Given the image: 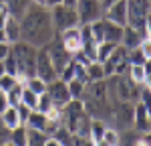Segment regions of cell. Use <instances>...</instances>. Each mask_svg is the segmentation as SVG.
<instances>
[{"instance_id": "cell-1", "label": "cell", "mask_w": 151, "mask_h": 146, "mask_svg": "<svg viewBox=\"0 0 151 146\" xmlns=\"http://www.w3.org/2000/svg\"><path fill=\"white\" fill-rule=\"evenodd\" d=\"M18 23H20V41H26L36 49L45 47L57 35L50 18V8H47L45 4L30 2L22 16L18 18Z\"/></svg>"}, {"instance_id": "cell-2", "label": "cell", "mask_w": 151, "mask_h": 146, "mask_svg": "<svg viewBox=\"0 0 151 146\" xmlns=\"http://www.w3.org/2000/svg\"><path fill=\"white\" fill-rule=\"evenodd\" d=\"M83 108L85 112L93 118V120H103L107 124H111V114H113V106L109 104L107 97V85L105 79H95L85 85L83 91Z\"/></svg>"}, {"instance_id": "cell-3", "label": "cell", "mask_w": 151, "mask_h": 146, "mask_svg": "<svg viewBox=\"0 0 151 146\" xmlns=\"http://www.w3.org/2000/svg\"><path fill=\"white\" fill-rule=\"evenodd\" d=\"M10 55L16 61V67H18V83H26L28 77L35 75V67H36V47H32L30 43L26 41H16L10 43Z\"/></svg>"}, {"instance_id": "cell-4", "label": "cell", "mask_w": 151, "mask_h": 146, "mask_svg": "<svg viewBox=\"0 0 151 146\" xmlns=\"http://www.w3.org/2000/svg\"><path fill=\"white\" fill-rule=\"evenodd\" d=\"M151 0H127V24L143 31L149 26Z\"/></svg>"}, {"instance_id": "cell-5", "label": "cell", "mask_w": 151, "mask_h": 146, "mask_svg": "<svg viewBox=\"0 0 151 146\" xmlns=\"http://www.w3.org/2000/svg\"><path fill=\"white\" fill-rule=\"evenodd\" d=\"M50 18H52V24H55V31L57 33H60L67 26L81 24L75 6H69V4H57V6H52L50 8Z\"/></svg>"}, {"instance_id": "cell-6", "label": "cell", "mask_w": 151, "mask_h": 146, "mask_svg": "<svg viewBox=\"0 0 151 146\" xmlns=\"http://www.w3.org/2000/svg\"><path fill=\"white\" fill-rule=\"evenodd\" d=\"M103 69H105V77H109V75H125L129 69L127 49L123 45H117L115 51L103 61Z\"/></svg>"}, {"instance_id": "cell-7", "label": "cell", "mask_w": 151, "mask_h": 146, "mask_svg": "<svg viewBox=\"0 0 151 146\" xmlns=\"http://www.w3.org/2000/svg\"><path fill=\"white\" fill-rule=\"evenodd\" d=\"M75 10L79 14V23L81 24H91L103 16L101 0H77Z\"/></svg>"}, {"instance_id": "cell-8", "label": "cell", "mask_w": 151, "mask_h": 146, "mask_svg": "<svg viewBox=\"0 0 151 146\" xmlns=\"http://www.w3.org/2000/svg\"><path fill=\"white\" fill-rule=\"evenodd\" d=\"M35 75H38L40 79H45L47 83L58 77V75H57V69H55V65H52V61H50V55H48L47 47H38V49H36Z\"/></svg>"}, {"instance_id": "cell-9", "label": "cell", "mask_w": 151, "mask_h": 146, "mask_svg": "<svg viewBox=\"0 0 151 146\" xmlns=\"http://www.w3.org/2000/svg\"><path fill=\"white\" fill-rule=\"evenodd\" d=\"M47 51L48 55H50V61H52V65H55V69H57V75L60 73V69L69 63L73 57H70V53L67 51V49L63 47V43H60V39H58V35H55L50 41H48L47 45Z\"/></svg>"}, {"instance_id": "cell-10", "label": "cell", "mask_w": 151, "mask_h": 146, "mask_svg": "<svg viewBox=\"0 0 151 146\" xmlns=\"http://www.w3.org/2000/svg\"><path fill=\"white\" fill-rule=\"evenodd\" d=\"M47 93L50 97V101H52V106L58 108V110H63L70 101V93H69V87H67V81H63L58 77L47 83Z\"/></svg>"}, {"instance_id": "cell-11", "label": "cell", "mask_w": 151, "mask_h": 146, "mask_svg": "<svg viewBox=\"0 0 151 146\" xmlns=\"http://www.w3.org/2000/svg\"><path fill=\"white\" fill-rule=\"evenodd\" d=\"M133 128L137 132L151 134V114L147 104H141V101L133 104Z\"/></svg>"}, {"instance_id": "cell-12", "label": "cell", "mask_w": 151, "mask_h": 146, "mask_svg": "<svg viewBox=\"0 0 151 146\" xmlns=\"http://www.w3.org/2000/svg\"><path fill=\"white\" fill-rule=\"evenodd\" d=\"M57 35H58V39H60V43H63V47L70 53V57H73L77 51H81V24H77V26H67V28H63Z\"/></svg>"}, {"instance_id": "cell-13", "label": "cell", "mask_w": 151, "mask_h": 146, "mask_svg": "<svg viewBox=\"0 0 151 146\" xmlns=\"http://www.w3.org/2000/svg\"><path fill=\"white\" fill-rule=\"evenodd\" d=\"M103 18L111 20L115 24L125 26L127 24V0H117L115 4H111L109 8L103 10Z\"/></svg>"}, {"instance_id": "cell-14", "label": "cell", "mask_w": 151, "mask_h": 146, "mask_svg": "<svg viewBox=\"0 0 151 146\" xmlns=\"http://www.w3.org/2000/svg\"><path fill=\"white\" fill-rule=\"evenodd\" d=\"M101 23V33H103V41H109V43H117L121 45V39H123V26L121 24H115L107 18H99Z\"/></svg>"}, {"instance_id": "cell-15", "label": "cell", "mask_w": 151, "mask_h": 146, "mask_svg": "<svg viewBox=\"0 0 151 146\" xmlns=\"http://www.w3.org/2000/svg\"><path fill=\"white\" fill-rule=\"evenodd\" d=\"M127 77L135 85H151V71H149V63L143 65H129Z\"/></svg>"}, {"instance_id": "cell-16", "label": "cell", "mask_w": 151, "mask_h": 146, "mask_svg": "<svg viewBox=\"0 0 151 146\" xmlns=\"http://www.w3.org/2000/svg\"><path fill=\"white\" fill-rule=\"evenodd\" d=\"M143 41V33H141L139 28H133V26H129V24H125L123 26V39H121V45L127 49H135L139 47V43Z\"/></svg>"}, {"instance_id": "cell-17", "label": "cell", "mask_w": 151, "mask_h": 146, "mask_svg": "<svg viewBox=\"0 0 151 146\" xmlns=\"http://www.w3.org/2000/svg\"><path fill=\"white\" fill-rule=\"evenodd\" d=\"M4 33H6V41H8V43L20 41V23H18L16 16L8 14V18H6V23H4Z\"/></svg>"}, {"instance_id": "cell-18", "label": "cell", "mask_w": 151, "mask_h": 146, "mask_svg": "<svg viewBox=\"0 0 151 146\" xmlns=\"http://www.w3.org/2000/svg\"><path fill=\"white\" fill-rule=\"evenodd\" d=\"M26 128H36V130H45L47 132V114L38 112V110H30L28 118L24 122Z\"/></svg>"}, {"instance_id": "cell-19", "label": "cell", "mask_w": 151, "mask_h": 146, "mask_svg": "<svg viewBox=\"0 0 151 146\" xmlns=\"http://www.w3.org/2000/svg\"><path fill=\"white\" fill-rule=\"evenodd\" d=\"M0 120H2V124H4L8 130H12V128H16V126L22 124V122H20V116H18V110L14 108V106H8V108L4 110V112L0 114Z\"/></svg>"}, {"instance_id": "cell-20", "label": "cell", "mask_w": 151, "mask_h": 146, "mask_svg": "<svg viewBox=\"0 0 151 146\" xmlns=\"http://www.w3.org/2000/svg\"><path fill=\"white\" fill-rule=\"evenodd\" d=\"M6 146H26V128H24V124L12 128L10 132H8Z\"/></svg>"}, {"instance_id": "cell-21", "label": "cell", "mask_w": 151, "mask_h": 146, "mask_svg": "<svg viewBox=\"0 0 151 146\" xmlns=\"http://www.w3.org/2000/svg\"><path fill=\"white\" fill-rule=\"evenodd\" d=\"M26 128V126H24ZM48 134L45 130H36V128H26V146H45Z\"/></svg>"}, {"instance_id": "cell-22", "label": "cell", "mask_w": 151, "mask_h": 146, "mask_svg": "<svg viewBox=\"0 0 151 146\" xmlns=\"http://www.w3.org/2000/svg\"><path fill=\"white\" fill-rule=\"evenodd\" d=\"M4 2V6L8 8L12 16H16V18H20L22 16V12L28 8V4H30V0H2Z\"/></svg>"}, {"instance_id": "cell-23", "label": "cell", "mask_w": 151, "mask_h": 146, "mask_svg": "<svg viewBox=\"0 0 151 146\" xmlns=\"http://www.w3.org/2000/svg\"><path fill=\"white\" fill-rule=\"evenodd\" d=\"M119 144V130L115 126L107 124L103 130V136H101V146H117Z\"/></svg>"}, {"instance_id": "cell-24", "label": "cell", "mask_w": 151, "mask_h": 146, "mask_svg": "<svg viewBox=\"0 0 151 146\" xmlns=\"http://www.w3.org/2000/svg\"><path fill=\"white\" fill-rule=\"evenodd\" d=\"M87 69V75H89V81H95V79H105V69L101 61H91L89 65H85Z\"/></svg>"}, {"instance_id": "cell-25", "label": "cell", "mask_w": 151, "mask_h": 146, "mask_svg": "<svg viewBox=\"0 0 151 146\" xmlns=\"http://www.w3.org/2000/svg\"><path fill=\"white\" fill-rule=\"evenodd\" d=\"M22 87H24L22 83H18V81H16V83L12 85L8 91H6V99H8V106H14V108H16V106L20 104V97H22Z\"/></svg>"}, {"instance_id": "cell-26", "label": "cell", "mask_w": 151, "mask_h": 146, "mask_svg": "<svg viewBox=\"0 0 151 146\" xmlns=\"http://www.w3.org/2000/svg\"><path fill=\"white\" fill-rule=\"evenodd\" d=\"M117 43H109V41H101V43H97V61H101L103 63L113 51H115Z\"/></svg>"}, {"instance_id": "cell-27", "label": "cell", "mask_w": 151, "mask_h": 146, "mask_svg": "<svg viewBox=\"0 0 151 146\" xmlns=\"http://www.w3.org/2000/svg\"><path fill=\"white\" fill-rule=\"evenodd\" d=\"M85 85H87V83L79 81L77 77H73L70 81H67V87H69L70 99H81V97H83V91H85Z\"/></svg>"}, {"instance_id": "cell-28", "label": "cell", "mask_w": 151, "mask_h": 146, "mask_svg": "<svg viewBox=\"0 0 151 146\" xmlns=\"http://www.w3.org/2000/svg\"><path fill=\"white\" fill-rule=\"evenodd\" d=\"M24 85H26L28 89H32L36 96H38V93H45V91H47V81H45V79H40L38 75H32V77H28Z\"/></svg>"}, {"instance_id": "cell-29", "label": "cell", "mask_w": 151, "mask_h": 146, "mask_svg": "<svg viewBox=\"0 0 151 146\" xmlns=\"http://www.w3.org/2000/svg\"><path fill=\"white\" fill-rule=\"evenodd\" d=\"M127 61H129V65H143V63H149V59L143 55V51H141L139 47L129 49L127 51Z\"/></svg>"}, {"instance_id": "cell-30", "label": "cell", "mask_w": 151, "mask_h": 146, "mask_svg": "<svg viewBox=\"0 0 151 146\" xmlns=\"http://www.w3.org/2000/svg\"><path fill=\"white\" fill-rule=\"evenodd\" d=\"M36 99H38V96H36L32 89H28L26 85L22 87V97H20V104H24L26 108H30V110H35L36 108Z\"/></svg>"}, {"instance_id": "cell-31", "label": "cell", "mask_w": 151, "mask_h": 146, "mask_svg": "<svg viewBox=\"0 0 151 146\" xmlns=\"http://www.w3.org/2000/svg\"><path fill=\"white\" fill-rule=\"evenodd\" d=\"M50 108H52V101H50L48 93H47V91H45V93H38V99H36V108L35 110L42 112V114H47Z\"/></svg>"}, {"instance_id": "cell-32", "label": "cell", "mask_w": 151, "mask_h": 146, "mask_svg": "<svg viewBox=\"0 0 151 146\" xmlns=\"http://www.w3.org/2000/svg\"><path fill=\"white\" fill-rule=\"evenodd\" d=\"M2 63H4V71H6V73H10V75H14V77L18 75V67H16V61H14V57H12L10 53H8V55H6V57L2 59Z\"/></svg>"}, {"instance_id": "cell-33", "label": "cell", "mask_w": 151, "mask_h": 146, "mask_svg": "<svg viewBox=\"0 0 151 146\" xmlns=\"http://www.w3.org/2000/svg\"><path fill=\"white\" fill-rule=\"evenodd\" d=\"M16 81H18V79H16L14 75H10V73H2V75H0V89H2V91H8Z\"/></svg>"}, {"instance_id": "cell-34", "label": "cell", "mask_w": 151, "mask_h": 146, "mask_svg": "<svg viewBox=\"0 0 151 146\" xmlns=\"http://www.w3.org/2000/svg\"><path fill=\"white\" fill-rule=\"evenodd\" d=\"M139 49L143 51V55H145L147 59H151V39H143L139 43Z\"/></svg>"}, {"instance_id": "cell-35", "label": "cell", "mask_w": 151, "mask_h": 146, "mask_svg": "<svg viewBox=\"0 0 151 146\" xmlns=\"http://www.w3.org/2000/svg\"><path fill=\"white\" fill-rule=\"evenodd\" d=\"M8 128L2 124V120H0V146H6V140H8Z\"/></svg>"}, {"instance_id": "cell-36", "label": "cell", "mask_w": 151, "mask_h": 146, "mask_svg": "<svg viewBox=\"0 0 151 146\" xmlns=\"http://www.w3.org/2000/svg\"><path fill=\"white\" fill-rule=\"evenodd\" d=\"M8 53H10V43H8V41L0 43V59H4Z\"/></svg>"}, {"instance_id": "cell-37", "label": "cell", "mask_w": 151, "mask_h": 146, "mask_svg": "<svg viewBox=\"0 0 151 146\" xmlns=\"http://www.w3.org/2000/svg\"><path fill=\"white\" fill-rule=\"evenodd\" d=\"M8 108V99H6V91H2L0 89V114L4 112V110Z\"/></svg>"}, {"instance_id": "cell-38", "label": "cell", "mask_w": 151, "mask_h": 146, "mask_svg": "<svg viewBox=\"0 0 151 146\" xmlns=\"http://www.w3.org/2000/svg\"><path fill=\"white\" fill-rule=\"evenodd\" d=\"M57 4H63V0H45V6H47V8H52V6H57Z\"/></svg>"}, {"instance_id": "cell-39", "label": "cell", "mask_w": 151, "mask_h": 146, "mask_svg": "<svg viewBox=\"0 0 151 146\" xmlns=\"http://www.w3.org/2000/svg\"><path fill=\"white\" fill-rule=\"evenodd\" d=\"M115 2H117V0H101V8L105 10V8H109L111 4H115Z\"/></svg>"}, {"instance_id": "cell-40", "label": "cell", "mask_w": 151, "mask_h": 146, "mask_svg": "<svg viewBox=\"0 0 151 146\" xmlns=\"http://www.w3.org/2000/svg\"><path fill=\"white\" fill-rule=\"evenodd\" d=\"M6 41V33H4V28H0V43H4Z\"/></svg>"}, {"instance_id": "cell-41", "label": "cell", "mask_w": 151, "mask_h": 146, "mask_svg": "<svg viewBox=\"0 0 151 146\" xmlns=\"http://www.w3.org/2000/svg\"><path fill=\"white\" fill-rule=\"evenodd\" d=\"M77 0H63V4H69V6H75Z\"/></svg>"}, {"instance_id": "cell-42", "label": "cell", "mask_w": 151, "mask_h": 146, "mask_svg": "<svg viewBox=\"0 0 151 146\" xmlns=\"http://www.w3.org/2000/svg\"><path fill=\"white\" fill-rule=\"evenodd\" d=\"M2 73H6V71H4V63H2V59H0V75H2Z\"/></svg>"}, {"instance_id": "cell-43", "label": "cell", "mask_w": 151, "mask_h": 146, "mask_svg": "<svg viewBox=\"0 0 151 146\" xmlns=\"http://www.w3.org/2000/svg\"><path fill=\"white\" fill-rule=\"evenodd\" d=\"M30 2H36V4H45V0H30Z\"/></svg>"}]
</instances>
